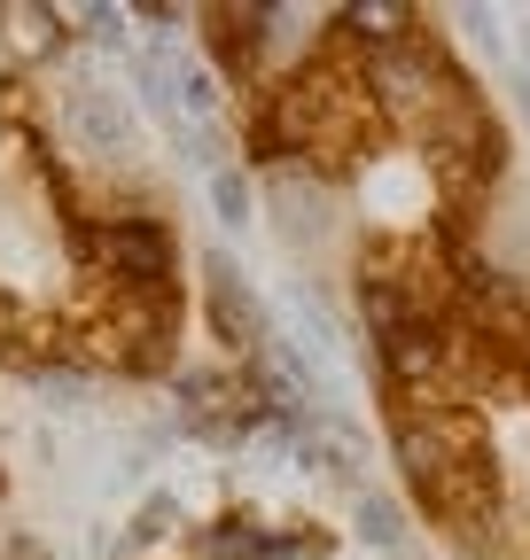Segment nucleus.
<instances>
[{"label":"nucleus","instance_id":"nucleus-1","mask_svg":"<svg viewBox=\"0 0 530 560\" xmlns=\"http://www.w3.org/2000/svg\"><path fill=\"white\" fill-rule=\"evenodd\" d=\"M94 249L117 272V289H164V280H172V234L157 219H110L94 234Z\"/></svg>","mask_w":530,"mask_h":560},{"label":"nucleus","instance_id":"nucleus-2","mask_svg":"<svg viewBox=\"0 0 530 560\" xmlns=\"http://www.w3.org/2000/svg\"><path fill=\"white\" fill-rule=\"evenodd\" d=\"M62 125H71L94 156H110V164L132 156V109H125L110 86H94V79H79L71 94H62Z\"/></svg>","mask_w":530,"mask_h":560},{"label":"nucleus","instance_id":"nucleus-3","mask_svg":"<svg viewBox=\"0 0 530 560\" xmlns=\"http://www.w3.org/2000/svg\"><path fill=\"white\" fill-rule=\"evenodd\" d=\"M204 272H211V319H219V335L227 342H274V312L257 304L250 280L227 257H204Z\"/></svg>","mask_w":530,"mask_h":560},{"label":"nucleus","instance_id":"nucleus-4","mask_svg":"<svg viewBox=\"0 0 530 560\" xmlns=\"http://www.w3.org/2000/svg\"><path fill=\"white\" fill-rule=\"evenodd\" d=\"M274 202H281V234H289L297 249L327 234V195H320V187H304L297 172H281V179H274Z\"/></svg>","mask_w":530,"mask_h":560},{"label":"nucleus","instance_id":"nucleus-5","mask_svg":"<svg viewBox=\"0 0 530 560\" xmlns=\"http://www.w3.org/2000/svg\"><path fill=\"white\" fill-rule=\"evenodd\" d=\"M352 529H359L375 552H398V545H406V514H398V499H382V490H359V499H352Z\"/></svg>","mask_w":530,"mask_h":560},{"label":"nucleus","instance_id":"nucleus-6","mask_svg":"<svg viewBox=\"0 0 530 560\" xmlns=\"http://www.w3.org/2000/svg\"><path fill=\"white\" fill-rule=\"evenodd\" d=\"M211 210H219V226H250L257 195H250V179H242L234 164H219V172H211Z\"/></svg>","mask_w":530,"mask_h":560},{"label":"nucleus","instance_id":"nucleus-7","mask_svg":"<svg viewBox=\"0 0 530 560\" xmlns=\"http://www.w3.org/2000/svg\"><path fill=\"white\" fill-rule=\"evenodd\" d=\"M172 522H180V506H172V499H149L141 514H132V529L117 537V552H141V545H157V537H164Z\"/></svg>","mask_w":530,"mask_h":560},{"label":"nucleus","instance_id":"nucleus-8","mask_svg":"<svg viewBox=\"0 0 530 560\" xmlns=\"http://www.w3.org/2000/svg\"><path fill=\"white\" fill-rule=\"evenodd\" d=\"M87 24H94V39H102V47H110V39H117V24H125V16H110V9H87Z\"/></svg>","mask_w":530,"mask_h":560},{"label":"nucleus","instance_id":"nucleus-9","mask_svg":"<svg viewBox=\"0 0 530 560\" xmlns=\"http://www.w3.org/2000/svg\"><path fill=\"white\" fill-rule=\"evenodd\" d=\"M522 350H530V342H522Z\"/></svg>","mask_w":530,"mask_h":560}]
</instances>
